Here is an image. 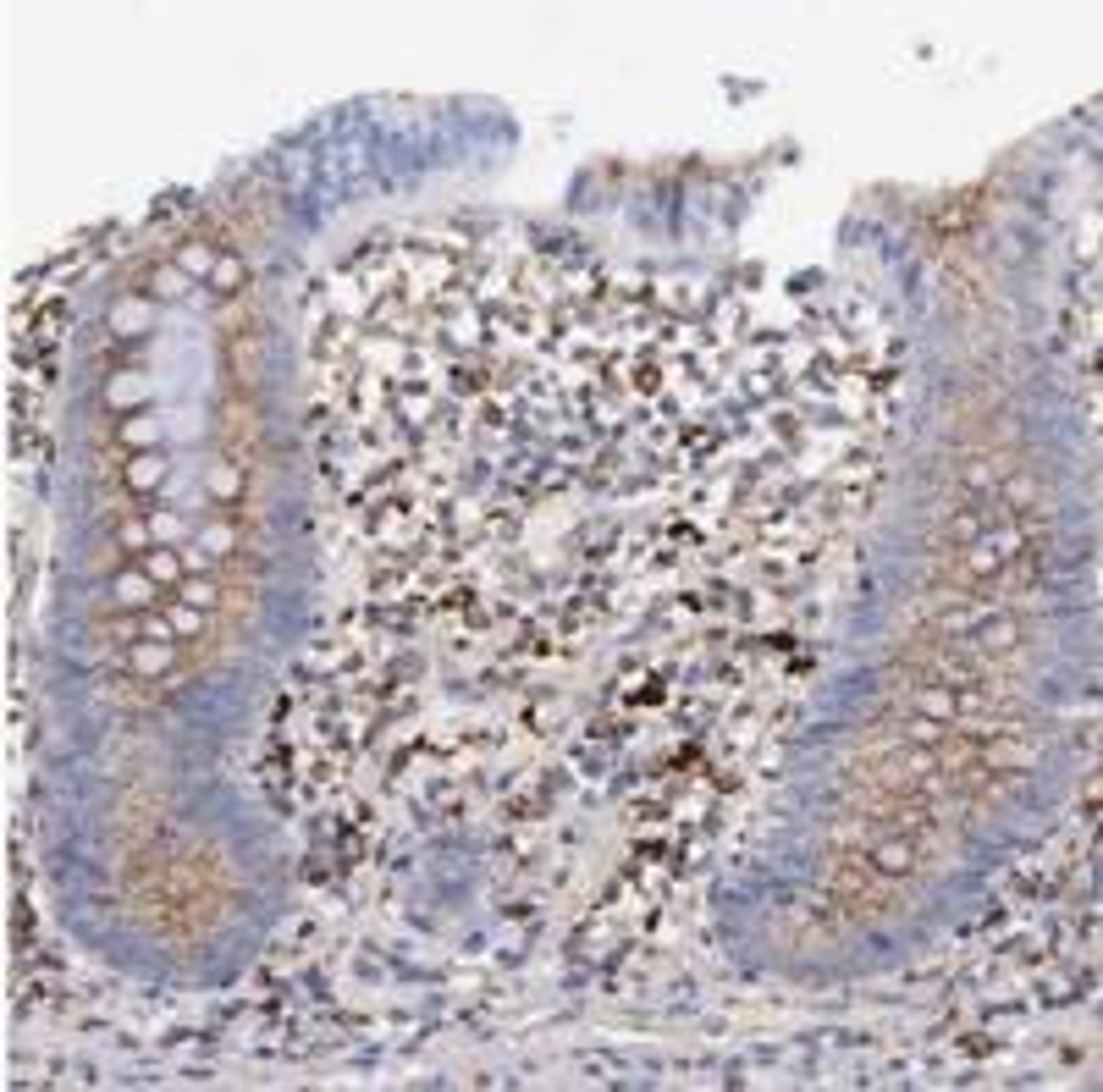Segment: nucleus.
I'll list each match as a JSON object with an SVG mask.
<instances>
[{
  "label": "nucleus",
  "instance_id": "f257e3e1",
  "mask_svg": "<svg viewBox=\"0 0 1103 1092\" xmlns=\"http://www.w3.org/2000/svg\"><path fill=\"white\" fill-rule=\"evenodd\" d=\"M154 579L144 575V563L139 569H127V575H116L111 579V602L122 607V613H150V607H160V596H154Z\"/></svg>",
  "mask_w": 1103,
  "mask_h": 1092
},
{
  "label": "nucleus",
  "instance_id": "f03ea898",
  "mask_svg": "<svg viewBox=\"0 0 1103 1092\" xmlns=\"http://www.w3.org/2000/svg\"><path fill=\"white\" fill-rule=\"evenodd\" d=\"M171 668H177V640H139L127 651V673L133 679H160Z\"/></svg>",
  "mask_w": 1103,
  "mask_h": 1092
},
{
  "label": "nucleus",
  "instance_id": "7ed1b4c3",
  "mask_svg": "<svg viewBox=\"0 0 1103 1092\" xmlns=\"http://www.w3.org/2000/svg\"><path fill=\"white\" fill-rule=\"evenodd\" d=\"M872 867H878L883 878H905V872H916V844H910V839H883L878 850H872Z\"/></svg>",
  "mask_w": 1103,
  "mask_h": 1092
},
{
  "label": "nucleus",
  "instance_id": "20e7f679",
  "mask_svg": "<svg viewBox=\"0 0 1103 1092\" xmlns=\"http://www.w3.org/2000/svg\"><path fill=\"white\" fill-rule=\"evenodd\" d=\"M182 569H188V563H182L177 546H150V552H144V575H150L154 585H171V590H177L182 585Z\"/></svg>",
  "mask_w": 1103,
  "mask_h": 1092
},
{
  "label": "nucleus",
  "instance_id": "39448f33",
  "mask_svg": "<svg viewBox=\"0 0 1103 1092\" xmlns=\"http://www.w3.org/2000/svg\"><path fill=\"white\" fill-rule=\"evenodd\" d=\"M122 480H127V491L160 486V480H166V458H160V453H133V458L122 463Z\"/></svg>",
  "mask_w": 1103,
  "mask_h": 1092
},
{
  "label": "nucleus",
  "instance_id": "423d86ee",
  "mask_svg": "<svg viewBox=\"0 0 1103 1092\" xmlns=\"http://www.w3.org/2000/svg\"><path fill=\"white\" fill-rule=\"evenodd\" d=\"M243 281H249V271H243L238 254H221V260H215V271H210V287H215L221 298L243 293Z\"/></svg>",
  "mask_w": 1103,
  "mask_h": 1092
},
{
  "label": "nucleus",
  "instance_id": "0eeeda50",
  "mask_svg": "<svg viewBox=\"0 0 1103 1092\" xmlns=\"http://www.w3.org/2000/svg\"><path fill=\"white\" fill-rule=\"evenodd\" d=\"M215 260H221V254L210 249V243H199V238L177 249V271H188V276H205V281H210V271H215Z\"/></svg>",
  "mask_w": 1103,
  "mask_h": 1092
},
{
  "label": "nucleus",
  "instance_id": "6e6552de",
  "mask_svg": "<svg viewBox=\"0 0 1103 1092\" xmlns=\"http://www.w3.org/2000/svg\"><path fill=\"white\" fill-rule=\"evenodd\" d=\"M177 596H182V602H194V607H205V613L221 607V585H215V579H182Z\"/></svg>",
  "mask_w": 1103,
  "mask_h": 1092
},
{
  "label": "nucleus",
  "instance_id": "1a4fd4ad",
  "mask_svg": "<svg viewBox=\"0 0 1103 1092\" xmlns=\"http://www.w3.org/2000/svg\"><path fill=\"white\" fill-rule=\"evenodd\" d=\"M150 293H160V298H182V293H188V271L160 266V271H154V281H150Z\"/></svg>",
  "mask_w": 1103,
  "mask_h": 1092
},
{
  "label": "nucleus",
  "instance_id": "9d476101",
  "mask_svg": "<svg viewBox=\"0 0 1103 1092\" xmlns=\"http://www.w3.org/2000/svg\"><path fill=\"white\" fill-rule=\"evenodd\" d=\"M116 541H122V546H133V552H150V546H154L150 518H127L122 530H116Z\"/></svg>",
  "mask_w": 1103,
  "mask_h": 1092
},
{
  "label": "nucleus",
  "instance_id": "9b49d317",
  "mask_svg": "<svg viewBox=\"0 0 1103 1092\" xmlns=\"http://www.w3.org/2000/svg\"><path fill=\"white\" fill-rule=\"evenodd\" d=\"M199 541L210 546V558H232V546H238V535L226 530V524H205V530H199Z\"/></svg>",
  "mask_w": 1103,
  "mask_h": 1092
},
{
  "label": "nucleus",
  "instance_id": "f8f14e48",
  "mask_svg": "<svg viewBox=\"0 0 1103 1092\" xmlns=\"http://www.w3.org/2000/svg\"><path fill=\"white\" fill-rule=\"evenodd\" d=\"M150 530H154V546H160V541H177V535H182V518L177 514H150Z\"/></svg>",
  "mask_w": 1103,
  "mask_h": 1092
},
{
  "label": "nucleus",
  "instance_id": "ddd939ff",
  "mask_svg": "<svg viewBox=\"0 0 1103 1092\" xmlns=\"http://www.w3.org/2000/svg\"><path fill=\"white\" fill-rule=\"evenodd\" d=\"M150 436H154V420H150V414L127 420V442H150Z\"/></svg>",
  "mask_w": 1103,
  "mask_h": 1092
}]
</instances>
